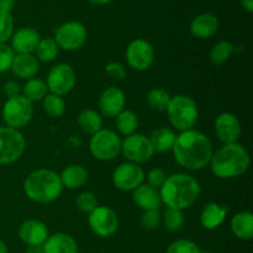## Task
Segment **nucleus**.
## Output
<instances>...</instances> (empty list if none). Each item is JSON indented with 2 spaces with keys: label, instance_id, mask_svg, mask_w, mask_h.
<instances>
[{
  "label": "nucleus",
  "instance_id": "nucleus-1",
  "mask_svg": "<svg viewBox=\"0 0 253 253\" xmlns=\"http://www.w3.org/2000/svg\"><path fill=\"white\" fill-rule=\"evenodd\" d=\"M172 151L174 152L175 161L182 167L199 170L210 163L214 147L205 133L192 128L177 136Z\"/></svg>",
  "mask_w": 253,
  "mask_h": 253
},
{
  "label": "nucleus",
  "instance_id": "nucleus-2",
  "mask_svg": "<svg viewBox=\"0 0 253 253\" xmlns=\"http://www.w3.org/2000/svg\"><path fill=\"white\" fill-rule=\"evenodd\" d=\"M200 185L194 177L185 173H175L166 178L160 188L162 203L170 209L184 210L192 207L199 198Z\"/></svg>",
  "mask_w": 253,
  "mask_h": 253
},
{
  "label": "nucleus",
  "instance_id": "nucleus-3",
  "mask_svg": "<svg viewBox=\"0 0 253 253\" xmlns=\"http://www.w3.org/2000/svg\"><path fill=\"white\" fill-rule=\"evenodd\" d=\"M250 163L251 160L246 148L239 143H230L212 153L209 165L217 178L231 179L246 173Z\"/></svg>",
  "mask_w": 253,
  "mask_h": 253
},
{
  "label": "nucleus",
  "instance_id": "nucleus-4",
  "mask_svg": "<svg viewBox=\"0 0 253 253\" xmlns=\"http://www.w3.org/2000/svg\"><path fill=\"white\" fill-rule=\"evenodd\" d=\"M63 185L59 174L47 168L30 173L24 180V192L30 200L39 204H49L61 195Z\"/></svg>",
  "mask_w": 253,
  "mask_h": 253
},
{
  "label": "nucleus",
  "instance_id": "nucleus-5",
  "mask_svg": "<svg viewBox=\"0 0 253 253\" xmlns=\"http://www.w3.org/2000/svg\"><path fill=\"white\" fill-rule=\"evenodd\" d=\"M166 111L170 125L180 132L194 128L199 119L197 103L194 99L184 94L172 96Z\"/></svg>",
  "mask_w": 253,
  "mask_h": 253
},
{
  "label": "nucleus",
  "instance_id": "nucleus-6",
  "mask_svg": "<svg viewBox=\"0 0 253 253\" xmlns=\"http://www.w3.org/2000/svg\"><path fill=\"white\" fill-rule=\"evenodd\" d=\"M89 151L99 161H111L121 153V138L109 128H101L91 135Z\"/></svg>",
  "mask_w": 253,
  "mask_h": 253
},
{
  "label": "nucleus",
  "instance_id": "nucleus-7",
  "mask_svg": "<svg viewBox=\"0 0 253 253\" xmlns=\"http://www.w3.org/2000/svg\"><path fill=\"white\" fill-rule=\"evenodd\" d=\"M2 120L7 127L20 130L31 121L34 115V105L22 95L7 99L2 106Z\"/></svg>",
  "mask_w": 253,
  "mask_h": 253
},
{
  "label": "nucleus",
  "instance_id": "nucleus-8",
  "mask_svg": "<svg viewBox=\"0 0 253 253\" xmlns=\"http://www.w3.org/2000/svg\"><path fill=\"white\" fill-rule=\"evenodd\" d=\"M26 140L20 130L0 126V166L10 165L25 152Z\"/></svg>",
  "mask_w": 253,
  "mask_h": 253
},
{
  "label": "nucleus",
  "instance_id": "nucleus-9",
  "mask_svg": "<svg viewBox=\"0 0 253 253\" xmlns=\"http://www.w3.org/2000/svg\"><path fill=\"white\" fill-rule=\"evenodd\" d=\"M88 37L86 27L79 21H67L57 27L54 41L64 51H77L84 46Z\"/></svg>",
  "mask_w": 253,
  "mask_h": 253
},
{
  "label": "nucleus",
  "instance_id": "nucleus-10",
  "mask_svg": "<svg viewBox=\"0 0 253 253\" xmlns=\"http://www.w3.org/2000/svg\"><path fill=\"white\" fill-rule=\"evenodd\" d=\"M121 153L128 162L145 163L153 157V146L150 137L141 133H132L121 141Z\"/></svg>",
  "mask_w": 253,
  "mask_h": 253
},
{
  "label": "nucleus",
  "instance_id": "nucleus-11",
  "mask_svg": "<svg viewBox=\"0 0 253 253\" xmlns=\"http://www.w3.org/2000/svg\"><path fill=\"white\" fill-rule=\"evenodd\" d=\"M77 77L73 67L68 63H58L52 67L47 76V88L52 94L63 96L73 90Z\"/></svg>",
  "mask_w": 253,
  "mask_h": 253
},
{
  "label": "nucleus",
  "instance_id": "nucleus-12",
  "mask_svg": "<svg viewBox=\"0 0 253 253\" xmlns=\"http://www.w3.org/2000/svg\"><path fill=\"white\" fill-rule=\"evenodd\" d=\"M88 224L91 231L99 237H110L118 231V214L109 207H96L89 214Z\"/></svg>",
  "mask_w": 253,
  "mask_h": 253
},
{
  "label": "nucleus",
  "instance_id": "nucleus-13",
  "mask_svg": "<svg viewBox=\"0 0 253 253\" xmlns=\"http://www.w3.org/2000/svg\"><path fill=\"white\" fill-rule=\"evenodd\" d=\"M126 61L135 71H147L155 61L153 46L143 39L133 40L126 48Z\"/></svg>",
  "mask_w": 253,
  "mask_h": 253
},
{
  "label": "nucleus",
  "instance_id": "nucleus-14",
  "mask_svg": "<svg viewBox=\"0 0 253 253\" xmlns=\"http://www.w3.org/2000/svg\"><path fill=\"white\" fill-rule=\"evenodd\" d=\"M145 180V172L140 165L132 162L121 163L113 173V183L118 189L131 192L140 187Z\"/></svg>",
  "mask_w": 253,
  "mask_h": 253
},
{
  "label": "nucleus",
  "instance_id": "nucleus-15",
  "mask_svg": "<svg viewBox=\"0 0 253 253\" xmlns=\"http://www.w3.org/2000/svg\"><path fill=\"white\" fill-rule=\"evenodd\" d=\"M215 133L224 145L237 143L241 137V124L236 115L222 113L215 120Z\"/></svg>",
  "mask_w": 253,
  "mask_h": 253
},
{
  "label": "nucleus",
  "instance_id": "nucleus-16",
  "mask_svg": "<svg viewBox=\"0 0 253 253\" xmlns=\"http://www.w3.org/2000/svg\"><path fill=\"white\" fill-rule=\"evenodd\" d=\"M126 96L120 88L109 86L99 98V109L106 118H116L125 109Z\"/></svg>",
  "mask_w": 253,
  "mask_h": 253
},
{
  "label": "nucleus",
  "instance_id": "nucleus-17",
  "mask_svg": "<svg viewBox=\"0 0 253 253\" xmlns=\"http://www.w3.org/2000/svg\"><path fill=\"white\" fill-rule=\"evenodd\" d=\"M49 232L46 224L40 220H26L19 227V237L27 246H42L48 239Z\"/></svg>",
  "mask_w": 253,
  "mask_h": 253
},
{
  "label": "nucleus",
  "instance_id": "nucleus-18",
  "mask_svg": "<svg viewBox=\"0 0 253 253\" xmlns=\"http://www.w3.org/2000/svg\"><path fill=\"white\" fill-rule=\"evenodd\" d=\"M11 48L17 54H32L39 44L40 34L34 27H21L11 36Z\"/></svg>",
  "mask_w": 253,
  "mask_h": 253
},
{
  "label": "nucleus",
  "instance_id": "nucleus-19",
  "mask_svg": "<svg viewBox=\"0 0 253 253\" xmlns=\"http://www.w3.org/2000/svg\"><path fill=\"white\" fill-rule=\"evenodd\" d=\"M219 25V19L214 14L204 12L192 20L189 25V31L197 39H209L216 34Z\"/></svg>",
  "mask_w": 253,
  "mask_h": 253
},
{
  "label": "nucleus",
  "instance_id": "nucleus-20",
  "mask_svg": "<svg viewBox=\"0 0 253 253\" xmlns=\"http://www.w3.org/2000/svg\"><path fill=\"white\" fill-rule=\"evenodd\" d=\"M133 202L140 207L143 211L146 210H160L162 205L160 190L151 187L150 184H142L133 190Z\"/></svg>",
  "mask_w": 253,
  "mask_h": 253
},
{
  "label": "nucleus",
  "instance_id": "nucleus-21",
  "mask_svg": "<svg viewBox=\"0 0 253 253\" xmlns=\"http://www.w3.org/2000/svg\"><path fill=\"white\" fill-rule=\"evenodd\" d=\"M42 250L43 253H78V244L71 235L57 232L48 236Z\"/></svg>",
  "mask_w": 253,
  "mask_h": 253
},
{
  "label": "nucleus",
  "instance_id": "nucleus-22",
  "mask_svg": "<svg viewBox=\"0 0 253 253\" xmlns=\"http://www.w3.org/2000/svg\"><path fill=\"white\" fill-rule=\"evenodd\" d=\"M10 69L17 78L29 81L40 71V62L34 54H15Z\"/></svg>",
  "mask_w": 253,
  "mask_h": 253
},
{
  "label": "nucleus",
  "instance_id": "nucleus-23",
  "mask_svg": "<svg viewBox=\"0 0 253 253\" xmlns=\"http://www.w3.org/2000/svg\"><path fill=\"white\" fill-rule=\"evenodd\" d=\"M227 212H229V209L225 205L217 204V203H209L202 210L200 224L207 230L216 229L225 221Z\"/></svg>",
  "mask_w": 253,
  "mask_h": 253
},
{
  "label": "nucleus",
  "instance_id": "nucleus-24",
  "mask_svg": "<svg viewBox=\"0 0 253 253\" xmlns=\"http://www.w3.org/2000/svg\"><path fill=\"white\" fill-rule=\"evenodd\" d=\"M88 170L81 165L68 166L59 174L62 185L67 189H78L83 187L88 180Z\"/></svg>",
  "mask_w": 253,
  "mask_h": 253
},
{
  "label": "nucleus",
  "instance_id": "nucleus-25",
  "mask_svg": "<svg viewBox=\"0 0 253 253\" xmlns=\"http://www.w3.org/2000/svg\"><path fill=\"white\" fill-rule=\"evenodd\" d=\"M231 231L237 239L251 240L253 237V215L250 211H240L231 219Z\"/></svg>",
  "mask_w": 253,
  "mask_h": 253
},
{
  "label": "nucleus",
  "instance_id": "nucleus-26",
  "mask_svg": "<svg viewBox=\"0 0 253 253\" xmlns=\"http://www.w3.org/2000/svg\"><path fill=\"white\" fill-rule=\"evenodd\" d=\"M175 138H177V135H175V132L172 128L158 127L155 131H152L150 140L155 152L165 153L173 150Z\"/></svg>",
  "mask_w": 253,
  "mask_h": 253
},
{
  "label": "nucleus",
  "instance_id": "nucleus-27",
  "mask_svg": "<svg viewBox=\"0 0 253 253\" xmlns=\"http://www.w3.org/2000/svg\"><path fill=\"white\" fill-rule=\"evenodd\" d=\"M78 126L86 135H94L103 128L101 116L91 109H85L78 115Z\"/></svg>",
  "mask_w": 253,
  "mask_h": 253
},
{
  "label": "nucleus",
  "instance_id": "nucleus-28",
  "mask_svg": "<svg viewBox=\"0 0 253 253\" xmlns=\"http://www.w3.org/2000/svg\"><path fill=\"white\" fill-rule=\"evenodd\" d=\"M47 94H48V88L46 82L40 78L29 79L21 88V95L31 103L43 100Z\"/></svg>",
  "mask_w": 253,
  "mask_h": 253
},
{
  "label": "nucleus",
  "instance_id": "nucleus-29",
  "mask_svg": "<svg viewBox=\"0 0 253 253\" xmlns=\"http://www.w3.org/2000/svg\"><path fill=\"white\" fill-rule=\"evenodd\" d=\"M138 127V118L133 111L124 109L118 116H116V128L119 132L124 136H130L136 133Z\"/></svg>",
  "mask_w": 253,
  "mask_h": 253
},
{
  "label": "nucleus",
  "instance_id": "nucleus-30",
  "mask_svg": "<svg viewBox=\"0 0 253 253\" xmlns=\"http://www.w3.org/2000/svg\"><path fill=\"white\" fill-rule=\"evenodd\" d=\"M172 96L169 95L167 90L162 88H155L151 89L146 96V101L147 105L150 106L152 110L155 111H166Z\"/></svg>",
  "mask_w": 253,
  "mask_h": 253
},
{
  "label": "nucleus",
  "instance_id": "nucleus-31",
  "mask_svg": "<svg viewBox=\"0 0 253 253\" xmlns=\"http://www.w3.org/2000/svg\"><path fill=\"white\" fill-rule=\"evenodd\" d=\"M59 51V47L57 46L56 41L53 39H42L40 40L39 44H37L36 49V58L39 59V62H44V63H48L52 62L57 57Z\"/></svg>",
  "mask_w": 253,
  "mask_h": 253
},
{
  "label": "nucleus",
  "instance_id": "nucleus-32",
  "mask_svg": "<svg viewBox=\"0 0 253 253\" xmlns=\"http://www.w3.org/2000/svg\"><path fill=\"white\" fill-rule=\"evenodd\" d=\"M232 52H234V44L230 41L222 40V41L216 42L210 49L209 59L212 64L219 66V64L225 63L231 57Z\"/></svg>",
  "mask_w": 253,
  "mask_h": 253
},
{
  "label": "nucleus",
  "instance_id": "nucleus-33",
  "mask_svg": "<svg viewBox=\"0 0 253 253\" xmlns=\"http://www.w3.org/2000/svg\"><path fill=\"white\" fill-rule=\"evenodd\" d=\"M42 101H43V110L51 118H61L64 114L66 103H64L62 96L49 93L44 96V99Z\"/></svg>",
  "mask_w": 253,
  "mask_h": 253
},
{
  "label": "nucleus",
  "instance_id": "nucleus-34",
  "mask_svg": "<svg viewBox=\"0 0 253 253\" xmlns=\"http://www.w3.org/2000/svg\"><path fill=\"white\" fill-rule=\"evenodd\" d=\"M163 222H165V226L167 227V230L172 232L178 231L184 222L183 210L167 208V210L165 211V216H163Z\"/></svg>",
  "mask_w": 253,
  "mask_h": 253
},
{
  "label": "nucleus",
  "instance_id": "nucleus-35",
  "mask_svg": "<svg viewBox=\"0 0 253 253\" xmlns=\"http://www.w3.org/2000/svg\"><path fill=\"white\" fill-rule=\"evenodd\" d=\"M14 19L10 12L0 11V43H6L14 34Z\"/></svg>",
  "mask_w": 253,
  "mask_h": 253
},
{
  "label": "nucleus",
  "instance_id": "nucleus-36",
  "mask_svg": "<svg viewBox=\"0 0 253 253\" xmlns=\"http://www.w3.org/2000/svg\"><path fill=\"white\" fill-rule=\"evenodd\" d=\"M166 253H202L199 246L190 240L179 239L173 241L167 247Z\"/></svg>",
  "mask_w": 253,
  "mask_h": 253
},
{
  "label": "nucleus",
  "instance_id": "nucleus-37",
  "mask_svg": "<svg viewBox=\"0 0 253 253\" xmlns=\"http://www.w3.org/2000/svg\"><path fill=\"white\" fill-rule=\"evenodd\" d=\"M76 205L82 212L90 214L98 207V199H96L95 194H93V193L83 192L77 197Z\"/></svg>",
  "mask_w": 253,
  "mask_h": 253
},
{
  "label": "nucleus",
  "instance_id": "nucleus-38",
  "mask_svg": "<svg viewBox=\"0 0 253 253\" xmlns=\"http://www.w3.org/2000/svg\"><path fill=\"white\" fill-rule=\"evenodd\" d=\"M161 220H162V215H161L160 210H146L141 215L140 222L143 229L155 230L160 226Z\"/></svg>",
  "mask_w": 253,
  "mask_h": 253
},
{
  "label": "nucleus",
  "instance_id": "nucleus-39",
  "mask_svg": "<svg viewBox=\"0 0 253 253\" xmlns=\"http://www.w3.org/2000/svg\"><path fill=\"white\" fill-rule=\"evenodd\" d=\"M14 57L15 52L9 44L0 43V73H4L10 69Z\"/></svg>",
  "mask_w": 253,
  "mask_h": 253
},
{
  "label": "nucleus",
  "instance_id": "nucleus-40",
  "mask_svg": "<svg viewBox=\"0 0 253 253\" xmlns=\"http://www.w3.org/2000/svg\"><path fill=\"white\" fill-rule=\"evenodd\" d=\"M105 72L114 81H123L126 77L125 67L119 62H110V63L106 64Z\"/></svg>",
  "mask_w": 253,
  "mask_h": 253
},
{
  "label": "nucleus",
  "instance_id": "nucleus-41",
  "mask_svg": "<svg viewBox=\"0 0 253 253\" xmlns=\"http://www.w3.org/2000/svg\"><path fill=\"white\" fill-rule=\"evenodd\" d=\"M166 178H167L166 172L163 169H161V168H153V169H151L147 174L148 184H150L151 187L156 188V189H160V188L162 187Z\"/></svg>",
  "mask_w": 253,
  "mask_h": 253
},
{
  "label": "nucleus",
  "instance_id": "nucleus-42",
  "mask_svg": "<svg viewBox=\"0 0 253 253\" xmlns=\"http://www.w3.org/2000/svg\"><path fill=\"white\" fill-rule=\"evenodd\" d=\"M4 94L7 96V99L16 98V96L21 95V86L16 82H7L4 84Z\"/></svg>",
  "mask_w": 253,
  "mask_h": 253
},
{
  "label": "nucleus",
  "instance_id": "nucleus-43",
  "mask_svg": "<svg viewBox=\"0 0 253 253\" xmlns=\"http://www.w3.org/2000/svg\"><path fill=\"white\" fill-rule=\"evenodd\" d=\"M15 0H0V11L10 12L14 7Z\"/></svg>",
  "mask_w": 253,
  "mask_h": 253
},
{
  "label": "nucleus",
  "instance_id": "nucleus-44",
  "mask_svg": "<svg viewBox=\"0 0 253 253\" xmlns=\"http://www.w3.org/2000/svg\"><path fill=\"white\" fill-rule=\"evenodd\" d=\"M241 6L246 10L249 14L253 12V0H241Z\"/></svg>",
  "mask_w": 253,
  "mask_h": 253
},
{
  "label": "nucleus",
  "instance_id": "nucleus-45",
  "mask_svg": "<svg viewBox=\"0 0 253 253\" xmlns=\"http://www.w3.org/2000/svg\"><path fill=\"white\" fill-rule=\"evenodd\" d=\"M26 253H43V250L42 246H30Z\"/></svg>",
  "mask_w": 253,
  "mask_h": 253
},
{
  "label": "nucleus",
  "instance_id": "nucleus-46",
  "mask_svg": "<svg viewBox=\"0 0 253 253\" xmlns=\"http://www.w3.org/2000/svg\"><path fill=\"white\" fill-rule=\"evenodd\" d=\"M111 0H89V2L93 5H96V6H103V5L109 4Z\"/></svg>",
  "mask_w": 253,
  "mask_h": 253
},
{
  "label": "nucleus",
  "instance_id": "nucleus-47",
  "mask_svg": "<svg viewBox=\"0 0 253 253\" xmlns=\"http://www.w3.org/2000/svg\"><path fill=\"white\" fill-rule=\"evenodd\" d=\"M0 253H7L6 245H5V242L1 241V240H0Z\"/></svg>",
  "mask_w": 253,
  "mask_h": 253
}]
</instances>
